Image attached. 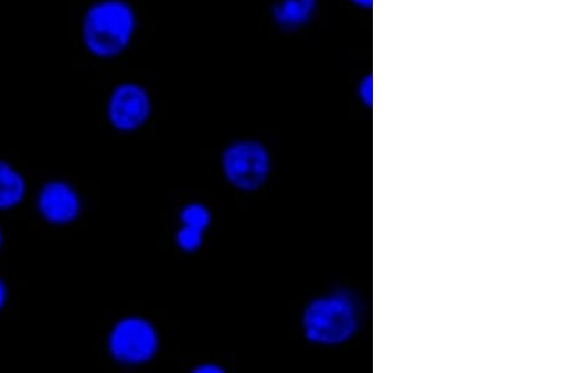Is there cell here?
<instances>
[{
	"label": "cell",
	"instance_id": "1",
	"mask_svg": "<svg viewBox=\"0 0 565 373\" xmlns=\"http://www.w3.org/2000/svg\"><path fill=\"white\" fill-rule=\"evenodd\" d=\"M134 8L125 0H99L90 6L82 22V39L98 58L120 56L136 32Z\"/></svg>",
	"mask_w": 565,
	"mask_h": 373
},
{
	"label": "cell",
	"instance_id": "2",
	"mask_svg": "<svg viewBox=\"0 0 565 373\" xmlns=\"http://www.w3.org/2000/svg\"><path fill=\"white\" fill-rule=\"evenodd\" d=\"M362 322L360 300L349 292L316 298L306 308L303 331L309 342L339 345L358 333Z\"/></svg>",
	"mask_w": 565,
	"mask_h": 373
},
{
	"label": "cell",
	"instance_id": "3",
	"mask_svg": "<svg viewBox=\"0 0 565 373\" xmlns=\"http://www.w3.org/2000/svg\"><path fill=\"white\" fill-rule=\"evenodd\" d=\"M271 169L269 152L258 141L234 142L223 154V170L236 189L254 191L266 183Z\"/></svg>",
	"mask_w": 565,
	"mask_h": 373
},
{
	"label": "cell",
	"instance_id": "4",
	"mask_svg": "<svg viewBox=\"0 0 565 373\" xmlns=\"http://www.w3.org/2000/svg\"><path fill=\"white\" fill-rule=\"evenodd\" d=\"M108 348L117 361L127 365H140L157 354L159 334L143 318H124L109 334Z\"/></svg>",
	"mask_w": 565,
	"mask_h": 373
},
{
	"label": "cell",
	"instance_id": "5",
	"mask_svg": "<svg viewBox=\"0 0 565 373\" xmlns=\"http://www.w3.org/2000/svg\"><path fill=\"white\" fill-rule=\"evenodd\" d=\"M151 98L138 84H122L114 89L108 99V120L116 130L130 132L140 129L151 115Z\"/></svg>",
	"mask_w": 565,
	"mask_h": 373
},
{
	"label": "cell",
	"instance_id": "6",
	"mask_svg": "<svg viewBox=\"0 0 565 373\" xmlns=\"http://www.w3.org/2000/svg\"><path fill=\"white\" fill-rule=\"evenodd\" d=\"M40 211L53 224H67L76 220L81 212L79 198L71 185L52 181L41 191Z\"/></svg>",
	"mask_w": 565,
	"mask_h": 373
},
{
	"label": "cell",
	"instance_id": "7",
	"mask_svg": "<svg viewBox=\"0 0 565 373\" xmlns=\"http://www.w3.org/2000/svg\"><path fill=\"white\" fill-rule=\"evenodd\" d=\"M316 0H279L273 7V18L281 29L294 30L311 18Z\"/></svg>",
	"mask_w": 565,
	"mask_h": 373
},
{
	"label": "cell",
	"instance_id": "8",
	"mask_svg": "<svg viewBox=\"0 0 565 373\" xmlns=\"http://www.w3.org/2000/svg\"><path fill=\"white\" fill-rule=\"evenodd\" d=\"M25 183L21 174L0 160V209L12 207L22 202Z\"/></svg>",
	"mask_w": 565,
	"mask_h": 373
},
{
	"label": "cell",
	"instance_id": "9",
	"mask_svg": "<svg viewBox=\"0 0 565 373\" xmlns=\"http://www.w3.org/2000/svg\"><path fill=\"white\" fill-rule=\"evenodd\" d=\"M212 216L202 204H190L181 213V222L190 230L205 233L211 225Z\"/></svg>",
	"mask_w": 565,
	"mask_h": 373
},
{
	"label": "cell",
	"instance_id": "10",
	"mask_svg": "<svg viewBox=\"0 0 565 373\" xmlns=\"http://www.w3.org/2000/svg\"><path fill=\"white\" fill-rule=\"evenodd\" d=\"M204 241V233L190 230V227L182 226L177 234V243L180 249L185 252H196L202 247Z\"/></svg>",
	"mask_w": 565,
	"mask_h": 373
},
{
	"label": "cell",
	"instance_id": "11",
	"mask_svg": "<svg viewBox=\"0 0 565 373\" xmlns=\"http://www.w3.org/2000/svg\"><path fill=\"white\" fill-rule=\"evenodd\" d=\"M371 79H364L363 84L360 88V96L364 103L371 104L372 93H371Z\"/></svg>",
	"mask_w": 565,
	"mask_h": 373
},
{
	"label": "cell",
	"instance_id": "12",
	"mask_svg": "<svg viewBox=\"0 0 565 373\" xmlns=\"http://www.w3.org/2000/svg\"><path fill=\"white\" fill-rule=\"evenodd\" d=\"M195 373H223L224 369L217 365H212V363H205V365H199L195 370Z\"/></svg>",
	"mask_w": 565,
	"mask_h": 373
},
{
	"label": "cell",
	"instance_id": "13",
	"mask_svg": "<svg viewBox=\"0 0 565 373\" xmlns=\"http://www.w3.org/2000/svg\"><path fill=\"white\" fill-rule=\"evenodd\" d=\"M6 299H7V289H6L3 281L0 280V309H2V307L4 306Z\"/></svg>",
	"mask_w": 565,
	"mask_h": 373
},
{
	"label": "cell",
	"instance_id": "14",
	"mask_svg": "<svg viewBox=\"0 0 565 373\" xmlns=\"http://www.w3.org/2000/svg\"><path fill=\"white\" fill-rule=\"evenodd\" d=\"M353 3L359 4L361 7H370L372 0H352Z\"/></svg>",
	"mask_w": 565,
	"mask_h": 373
},
{
	"label": "cell",
	"instance_id": "15",
	"mask_svg": "<svg viewBox=\"0 0 565 373\" xmlns=\"http://www.w3.org/2000/svg\"><path fill=\"white\" fill-rule=\"evenodd\" d=\"M2 242H3V235H2V232H0V245H2Z\"/></svg>",
	"mask_w": 565,
	"mask_h": 373
}]
</instances>
